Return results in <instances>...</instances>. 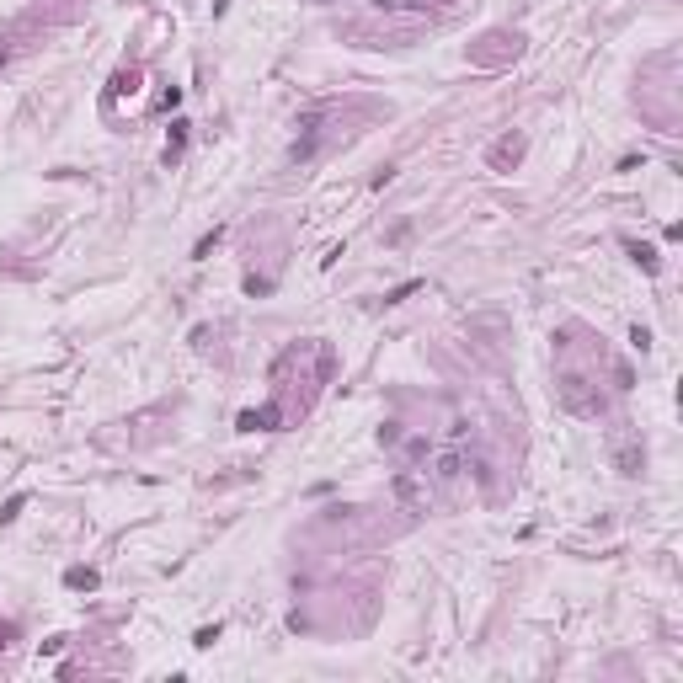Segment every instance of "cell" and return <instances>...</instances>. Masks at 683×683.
<instances>
[{
	"label": "cell",
	"mask_w": 683,
	"mask_h": 683,
	"mask_svg": "<svg viewBox=\"0 0 683 683\" xmlns=\"http://www.w3.org/2000/svg\"><path fill=\"white\" fill-rule=\"evenodd\" d=\"M518 160H523V133H502V139L486 150V166L492 171H513Z\"/></svg>",
	"instance_id": "cell-1"
},
{
	"label": "cell",
	"mask_w": 683,
	"mask_h": 683,
	"mask_svg": "<svg viewBox=\"0 0 683 683\" xmlns=\"http://www.w3.org/2000/svg\"><path fill=\"white\" fill-rule=\"evenodd\" d=\"M278 422H283V406H262V411H240V432H273Z\"/></svg>",
	"instance_id": "cell-2"
},
{
	"label": "cell",
	"mask_w": 683,
	"mask_h": 683,
	"mask_svg": "<svg viewBox=\"0 0 683 683\" xmlns=\"http://www.w3.org/2000/svg\"><path fill=\"white\" fill-rule=\"evenodd\" d=\"M182 150H187V123H177V133L166 139V166H171V160H182Z\"/></svg>",
	"instance_id": "cell-3"
},
{
	"label": "cell",
	"mask_w": 683,
	"mask_h": 683,
	"mask_svg": "<svg viewBox=\"0 0 683 683\" xmlns=\"http://www.w3.org/2000/svg\"><path fill=\"white\" fill-rule=\"evenodd\" d=\"M123 91H139V70H118V75H112V91L107 96H123Z\"/></svg>",
	"instance_id": "cell-4"
},
{
	"label": "cell",
	"mask_w": 683,
	"mask_h": 683,
	"mask_svg": "<svg viewBox=\"0 0 683 683\" xmlns=\"http://www.w3.org/2000/svg\"><path fill=\"white\" fill-rule=\"evenodd\" d=\"M64 582H70V588H96V571H85V566H75V571H64Z\"/></svg>",
	"instance_id": "cell-5"
},
{
	"label": "cell",
	"mask_w": 683,
	"mask_h": 683,
	"mask_svg": "<svg viewBox=\"0 0 683 683\" xmlns=\"http://www.w3.org/2000/svg\"><path fill=\"white\" fill-rule=\"evenodd\" d=\"M630 251H636V262L646 267V273H651V267H657V251H651V246H636V240H630Z\"/></svg>",
	"instance_id": "cell-6"
}]
</instances>
